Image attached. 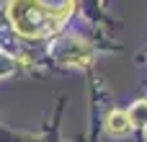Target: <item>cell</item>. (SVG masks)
Wrapping results in <instances>:
<instances>
[{
	"label": "cell",
	"mask_w": 147,
	"mask_h": 142,
	"mask_svg": "<svg viewBox=\"0 0 147 142\" xmlns=\"http://www.w3.org/2000/svg\"><path fill=\"white\" fill-rule=\"evenodd\" d=\"M129 114H124V111H114L111 116H109V132H124V129H129Z\"/></svg>",
	"instance_id": "obj_2"
},
{
	"label": "cell",
	"mask_w": 147,
	"mask_h": 142,
	"mask_svg": "<svg viewBox=\"0 0 147 142\" xmlns=\"http://www.w3.org/2000/svg\"><path fill=\"white\" fill-rule=\"evenodd\" d=\"M70 10H72V3H67L59 10H52L39 0H10L8 13H10V23L16 26V31L21 36L41 39L47 34L57 31L65 23V18L70 16Z\"/></svg>",
	"instance_id": "obj_1"
}]
</instances>
